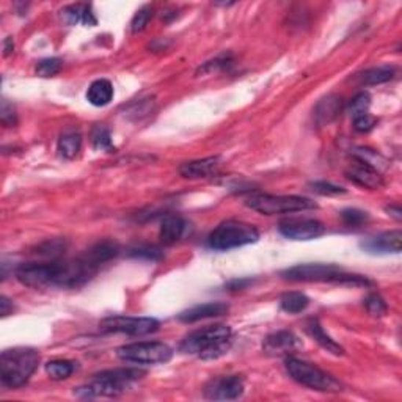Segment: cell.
<instances>
[{
    "label": "cell",
    "mask_w": 402,
    "mask_h": 402,
    "mask_svg": "<svg viewBox=\"0 0 402 402\" xmlns=\"http://www.w3.org/2000/svg\"><path fill=\"white\" fill-rule=\"evenodd\" d=\"M76 371V363L70 360H52L46 365V372L54 381H65Z\"/></svg>",
    "instance_id": "26"
},
{
    "label": "cell",
    "mask_w": 402,
    "mask_h": 402,
    "mask_svg": "<svg viewBox=\"0 0 402 402\" xmlns=\"http://www.w3.org/2000/svg\"><path fill=\"white\" fill-rule=\"evenodd\" d=\"M365 307L372 316H383L387 314L388 310L385 300L381 296H377V294H371V296H368L365 299Z\"/></svg>",
    "instance_id": "32"
},
{
    "label": "cell",
    "mask_w": 402,
    "mask_h": 402,
    "mask_svg": "<svg viewBox=\"0 0 402 402\" xmlns=\"http://www.w3.org/2000/svg\"><path fill=\"white\" fill-rule=\"evenodd\" d=\"M233 344V332L228 325H209L189 333L179 344V352L195 355L201 360H215L228 352Z\"/></svg>",
    "instance_id": "2"
},
{
    "label": "cell",
    "mask_w": 402,
    "mask_h": 402,
    "mask_svg": "<svg viewBox=\"0 0 402 402\" xmlns=\"http://www.w3.org/2000/svg\"><path fill=\"white\" fill-rule=\"evenodd\" d=\"M280 233L292 241H311L325 233V226L316 219H288L279 226Z\"/></svg>",
    "instance_id": "12"
},
{
    "label": "cell",
    "mask_w": 402,
    "mask_h": 402,
    "mask_svg": "<svg viewBox=\"0 0 402 402\" xmlns=\"http://www.w3.org/2000/svg\"><path fill=\"white\" fill-rule=\"evenodd\" d=\"M61 18L70 26H76L79 22H82L83 26L93 27L98 22L92 5H70V7L61 10Z\"/></svg>",
    "instance_id": "19"
},
{
    "label": "cell",
    "mask_w": 402,
    "mask_h": 402,
    "mask_svg": "<svg viewBox=\"0 0 402 402\" xmlns=\"http://www.w3.org/2000/svg\"><path fill=\"white\" fill-rule=\"evenodd\" d=\"M220 167V157H206V159L200 161H192L185 162L179 167V174L183 178L188 179H200V178H209L214 177L217 173V170Z\"/></svg>",
    "instance_id": "16"
},
{
    "label": "cell",
    "mask_w": 402,
    "mask_h": 402,
    "mask_svg": "<svg viewBox=\"0 0 402 402\" xmlns=\"http://www.w3.org/2000/svg\"><path fill=\"white\" fill-rule=\"evenodd\" d=\"M188 228L189 225L183 217H179V215H168V217L162 220L159 237L165 245H173V243H177L185 234Z\"/></svg>",
    "instance_id": "18"
},
{
    "label": "cell",
    "mask_w": 402,
    "mask_h": 402,
    "mask_svg": "<svg viewBox=\"0 0 402 402\" xmlns=\"http://www.w3.org/2000/svg\"><path fill=\"white\" fill-rule=\"evenodd\" d=\"M370 105H371V98L368 93H360L356 94L355 98L350 101V107H349V112L350 115H352V120L356 117H361L368 113L370 110Z\"/></svg>",
    "instance_id": "29"
},
{
    "label": "cell",
    "mask_w": 402,
    "mask_h": 402,
    "mask_svg": "<svg viewBox=\"0 0 402 402\" xmlns=\"http://www.w3.org/2000/svg\"><path fill=\"white\" fill-rule=\"evenodd\" d=\"M245 205L264 215H277V214H292L302 212L308 209H316L318 205L313 200L297 195H269L258 194L252 195L245 201Z\"/></svg>",
    "instance_id": "7"
},
{
    "label": "cell",
    "mask_w": 402,
    "mask_h": 402,
    "mask_svg": "<svg viewBox=\"0 0 402 402\" xmlns=\"http://www.w3.org/2000/svg\"><path fill=\"white\" fill-rule=\"evenodd\" d=\"M248 283H250V280H234V281H231L228 288H231V290H242L243 286H247Z\"/></svg>",
    "instance_id": "41"
},
{
    "label": "cell",
    "mask_w": 402,
    "mask_h": 402,
    "mask_svg": "<svg viewBox=\"0 0 402 402\" xmlns=\"http://www.w3.org/2000/svg\"><path fill=\"white\" fill-rule=\"evenodd\" d=\"M131 257H137V258H146L154 261V259H161L162 253L157 247L154 245H140L137 248L131 250Z\"/></svg>",
    "instance_id": "36"
},
{
    "label": "cell",
    "mask_w": 402,
    "mask_h": 402,
    "mask_svg": "<svg viewBox=\"0 0 402 402\" xmlns=\"http://www.w3.org/2000/svg\"><path fill=\"white\" fill-rule=\"evenodd\" d=\"M228 310H230V305H226L223 302H209V303L197 305V307H192L189 310L183 311L178 318L181 322L192 324V322H198L203 319L219 318V316H223L228 313Z\"/></svg>",
    "instance_id": "14"
},
{
    "label": "cell",
    "mask_w": 402,
    "mask_h": 402,
    "mask_svg": "<svg viewBox=\"0 0 402 402\" xmlns=\"http://www.w3.org/2000/svg\"><path fill=\"white\" fill-rule=\"evenodd\" d=\"M259 239V231L253 225L237 222V220H226L220 223L208 237L209 247L214 250H231V248L243 247L254 243Z\"/></svg>",
    "instance_id": "6"
},
{
    "label": "cell",
    "mask_w": 402,
    "mask_h": 402,
    "mask_svg": "<svg viewBox=\"0 0 402 402\" xmlns=\"http://www.w3.org/2000/svg\"><path fill=\"white\" fill-rule=\"evenodd\" d=\"M341 217L346 225L359 226L368 220V212L360 211V209H344L341 212Z\"/></svg>",
    "instance_id": "34"
},
{
    "label": "cell",
    "mask_w": 402,
    "mask_h": 402,
    "mask_svg": "<svg viewBox=\"0 0 402 402\" xmlns=\"http://www.w3.org/2000/svg\"><path fill=\"white\" fill-rule=\"evenodd\" d=\"M376 123L377 120L374 117H371L370 113H365V115L354 118V128L355 131L359 132H370L371 129L376 126Z\"/></svg>",
    "instance_id": "37"
},
{
    "label": "cell",
    "mask_w": 402,
    "mask_h": 402,
    "mask_svg": "<svg viewBox=\"0 0 402 402\" xmlns=\"http://www.w3.org/2000/svg\"><path fill=\"white\" fill-rule=\"evenodd\" d=\"M101 330L110 333H126L141 336L159 330V321L152 318H131V316H110L101 321Z\"/></svg>",
    "instance_id": "10"
},
{
    "label": "cell",
    "mask_w": 402,
    "mask_h": 402,
    "mask_svg": "<svg viewBox=\"0 0 402 402\" xmlns=\"http://www.w3.org/2000/svg\"><path fill=\"white\" fill-rule=\"evenodd\" d=\"M92 141L96 150H110L112 137L109 129L104 126H96L92 132Z\"/></svg>",
    "instance_id": "30"
},
{
    "label": "cell",
    "mask_w": 402,
    "mask_h": 402,
    "mask_svg": "<svg viewBox=\"0 0 402 402\" xmlns=\"http://www.w3.org/2000/svg\"><path fill=\"white\" fill-rule=\"evenodd\" d=\"M245 388V382L241 376L214 377L206 383L205 398L211 401H233L241 398Z\"/></svg>",
    "instance_id": "11"
},
{
    "label": "cell",
    "mask_w": 402,
    "mask_h": 402,
    "mask_svg": "<svg viewBox=\"0 0 402 402\" xmlns=\"http://www.w3.org/2000/svg\"><path fill=\"white\" fill-rule=\"evenodd\" d=\"M39 365V352L32 348H13L0 355V379L7 388H21Z\"/></svg>",
    "instance_id": "3"
},
{
    "label": "cell",
    "mask_w": 402,
    "mask_h": 402,
    "mask_svg": "<svg viewBox=\"0 0 402 402\" xmlns=\"http://www.w3.org/2000/svg\"><path fill=\"white\" fill-rule=\"evenodd\" d=\"M88 103L94 107H104L113 99V85L107 79H98L87 90Z\"/></svg>",
    "instance_id": "20"
},
{
    "label": "cell",
    "mask_w": 402,
    "mask_h": 402,
    "mask_svg": "<svg viewBox=\"0 0 402 402\" xmlns=\"http://www.w3.org/2000/svg\"><path fill=\"white\" fill-rule=\"evenodd\" d=\"M285 366L292 381L303 385V387L327 393L341 392V383L335 377L327 374L321 368L311 365L308 361L294 359V356H286Z\"/></svg>",
    "instance_id": "5"
},
{
    "label": "cell",
    "mask_w": 402,
    "mask_h": 402,
    "mask_svg": "<svg viewBox=\"0 0 402 402\" xmlns=\"http://www.w3.org/2000/svg\"><path fill=\"white\" fill-rule=\"evenodd\" d=\"M145 376L143 371L132 370V368H121V370H109L99 374H94L92 382L87 387L76 390L77 394L85 398H96V396H105V398H115L131 388L134 382Z\"/></svg>",
    "instance_id": "4"
},
{
    "label": "cell",
    "mask_w": 402,
    "mask_h": 402,
    "mask_svg": "<svg viewBox=\"0 0 402 402\" xmlns=\"http://www.w3.org/2000/svg\"><path fill=\"white\" fill-rule=\"evenodd\" d=\"M10 311H13V303H10V300L2 296L0 297V314L8 316Z\"/></svg>",
    "instance_id": "39"
},
{
    "label": "cell",
    "mask_w": 402,
    "mask_h": 402,
    "mask_svg": "<svg viewBox=\"0 0 402 402\" xmlns=\"http://www.w3.org/2000/svg\"><path fill=\"white\" fill-rule=\"evenodd\" d=\"M3 49H5V55H10L11 52H13V49H14V43H13V38L8 37L7 39H5V43H3Z\"/></svg>",
    "instance_id": "40"
},
{
    "label": "cell",
    "mask_w": 402,
    "mask_h": 402,
    "mask_svg": "<svg viewBox=\"0 0 402 402\" xmlns=\"http://www.w3.org/2000/svg\"><path fill=\"white\" fill-rule=\"evenodd\" d=\"M118 359L137 365H159L172 360L173 349L165 343H134L117 349Z\"/></svg>",
    "instance_id": "9"
},
{
    "label": "cell",
    "mask_w": 402,
    "mask_h": 402,
    "mask_svg": "<svg viewBox=\"0 0 402 402\" xmlns=\"http://www.w3.org/2000/svg\"><path fill=\"white\" fill-rule=\"evenodd\" d=\"M281 277L288 281H330L339 285H349L352 274H346L335 264H299L281 272Z\"/></svg>",
    "instance_id": "8"
},
{
    "label": "cell",
    "mask_w": 402,
    "mask_h": 402,
    "mask_svg": "<svg viewBox=\"0 0 402 402\" xmlns=\"http://www.w3.org/2000/svg\"><path fill=\"white\" fill-rule=\"evenodd\" d=\"M297 348H300L299 338L292 332L288 330L272 333V335L264 339V350L272 355L290 354Z\"/></svg>",
    "instance_id": "17"
},
{
    "label": "cell",
    "mask_w": 402,
    "mask_h": 402,
    "mask_svg": "<svg viewBox=\"0 0 402 402\" xmlns=\"http://www.w3.org/2000/svg\"><path fill=\"white\" fill-rule=\"evenodd\" d=\"M98 269L82 254L71 261L24 264L16 270V279L33 290H76L92 280Z\"/></svg>",
    "instance_id": "1"
},
{
    "label": "cell",
    "mask_w": 402,
    "mask_h": 402,
    "mask_svg": "<svg viewBox=\"0 0 402 402\" xmlns=\"http://www.w3.org/2000/svg\"><path fill=\"white\" fill-rule=\"evenodd\" d=\"M61 66H63V61L60 59H44L41 61H38L37 65V74L41 77H52L55 74H59Z\"/></svg>",
    "instance_id": "28"
},
{
    "label": "cell",
    "mask_w": 402,
    "mask_h": 402,
    "mask_svg": "<svg viewBox=\"0 0 402 402\" xmlns=\"http://www.w3.org/2000/svg\"><path fill=\"white\" fill-rule=\"evenodd\" d=\"M0 118H2V123L5 126H14L16 124V113L13 105L8 104L7 99H3L2 103V113H0Z\"/></svg>",
    "instance_id": "38"
},
{
    "label": "cell",
    "mask_w": 402,
    "mask_h": 402,
    "mask_svg": "<svg viewBox=\"0 0 402 402\" xmlns=\"http://www.w3.org/2000/svg\"><path fill=\"white\" fill-rule=\"evenodd\" d=\"M311 189H313L316 194L319 195H339V194H346V189L339 188L332 183H325V181H316V183L311 184Z\"/></svg>",
    "instance_id": "35"
},
{
    "label": "cell",
    "mask_w": 402,
    "mask_h": 402,
    "mask_svg": "<svg viewBox=\"0 0 402 402\" xmlns=\"http://www.w3.org/2000/svg\"><path fill=\"white\" fill-rule=\"evenodd\" d=\"M346 177L350 181H354L355 184L371 190L381 189L383 185V178L381 172L374 167L368 165L363 161L356 159V157H354V163H350L349 168L346 170Z\"/></svg>",
    "instance_id": "13"
},
{
    "label": "cell",
    "mask_w": 402,
    "mask_h": 402,
    "mask_svg": "<svg viewBox=\"0 0 402 402\" xmlns=\"http://www.w3.org/2000/svg\"><path fill=\"white\" fill-rule=\"evenodd\" d=\"M120 253V247L117 245L115 242L112 241H104V242H99L93 245L90 250H87L83 253V257L88 259L90 263H93L94 265H99L104 264L107 261H110L112 258H115L117 254Z\"/></svg>",
    "instance_id": "23"
},
{
    "label": "cell",
    "mask_w": 402,
    "mask_h": 402,
    "mask_svg": "<svg viewBox=\"0 0 402 402\" xmlns=\"http://www.w3.org/2000/svg\"><path fill=\"white\" fill-rule=\"evenodd\" d=\"M361 247L370 253H399L402 247V233L399 230L387 231L366 239Z\"/></svg>",
    "instance_id": "15"
},
{
    "label": "cell",
    "mask_w": 402,
    "mask_h": 402,
    "mask_svg": "<svg viewBox=\"0 0 402 402\" xmlns=\"http://www.w3.org/2000/svg\"><path fill=\"white\" fill-rule=\"evenodd\" d=\"M281 310L290 314H299L307 310L310 305V299L302 292H286L280 299Z\"/></svg>",
    "instance_id": "25"
},
{
    "label": "cell",
    "mask_w": 402,
    "mask_h": 402,
    "mask_svg": "<svg viewBox=\"0 0 402 402\" xmlns=\"http://www.w3.org/2000/svg\"><path fill=\"white\" fill-rule=\"evenodd\" d=\"M341 107H343L341 98H338V96L335 94L327 96V98L322 99L321 103L316 105V110H314L316 121H318L319 124L332 123L339 115Z\"/></svg>",
    "instance_id": "22"
},
{
    "label": "cell",
    "mask_w": 402,
    "mask_h": 402,
    "mask_svg": "<svg viewBox=\"0 0 402 402\" xmlns=\"http://www.w3.org/2000/svg\"><path fill=\"white\" fill-rule=\"evenodd\" d=\"M65 250V242L61 241H48L38 247V254L49 258H57L59 254Z\"/></svg>",
    "instance_id": "33"
},
{
    "label": "cell",
    "mask_w": 402,
    "mask_h": 402,
    "mask_svg": "<svg viewBox=\"0 0 402 402\" xmlns=\"http://www.w3.org/2000/svg\"><path fill=\"white\" fill-rule=\"evenodd\" d=\"M387 212L392 215V217H394L396 220H401L402 219V215H401V209L398 208V206H390V208H387Z\"/></svg>",
    "instance_id": "42"
},
{
    "label": "cell",
    "mask_w": 402,
    "mask_h": 402,
    "mask_svg": "<svg viewBox=\"0 0 402 402\" xmlns=\"http://www.w3.org/2000/svg\"><path fill=\"white\" fill-rule=\"evenodd\" d=\"M82 148V135L77 129H66L59 139V154L63 159H74Z\"/></svg>",
    "instance_id": "21"
},
{
    "label": "cell",
    "mask_w": 402,
    "mask_h": 402,
    "mask_svg": "<svg viewBox=\"0 0 402 402\" xmlns=\"http://www.w3.org/2000/svg\"><path fill=\"white\" fill-rule=\"evenodd\" d=\"M307 332H308V335L319 344V346H322L327 350V352H330L333 355H343L344 354V349L339 346L336 341H333V339L327 335V333L324 332V328H322V325L316 319H311L308 322Z\"/></svg>",
    "instance_id": "24"
},
{
    "label": "cell",
    "mask_w": 402,
    "mask_h": 402,
    "mask_svg": "<svg viewBox=\"0 0 402 402\" xmlns=\"http://www.w3.org/2000/svg\"><path fill=\"white\" fill-rule=\"evenodd\" d=\"M151 18H152V8L151 7H148V5H146V7L140 8L137 13H135L134 18H132L131 30L134 33H139L141 30H145L146 26H148V22L151 21Z\"/></svg>",
    "instance_id": "31"
},
{
    "label": "cell",
    "mask_w": 402,
    "mask_h": 402,
    "mask_svg": "<svg viewBox=\"0 0 402 402\" xmlns=\"http://www.w3.org/2000/svg\"><path fill=\"white\" fill-rule=\"evenodd\" d=\"M394 76V68L393 66H377L372 70H368L361 76V82L365 85H379L392 81Z\"/></svg>",
    "instance_id": "27"
}]
</instances>
